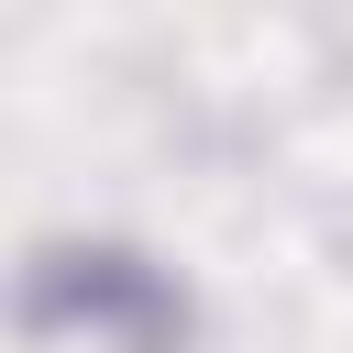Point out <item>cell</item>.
<instances>
[{"mask_svg":"<svg viewBox=\"0 0 353 353\" xmlns=\"http://www.w3.org/2000/svg\"><path fill=\"white\" fill-rule=\"evenodd\" d=\"M33 331H88L110 353H176L188 342V298L121 243H66V254L33 265Z\"/></svg>","mask_w":353,"mask_h":353,"instance_id":"6da1fadb","label":"cell"}]
</instances>
